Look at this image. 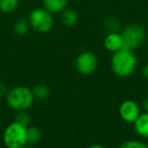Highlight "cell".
<instances>
[{
	"label": "cell",
	"instance_id": "cell-1",
	"mask_svg": "<svg viewBox=\"0 0 148 148\" xmlns=\"http://www.w3.org/2000/svg\"><path fill=\"white\" fill-rule=\"evenodd\" d=\"M138 64L137 57L132 50L122 49L113 53L111 59V68L113 72L120 77H128L134 73Z\"/></svg>",
	"mask_w": 148,
	"mask_h": 148
},
{
	"label": "cell",
	"instance_id": "cell-7",
	"mask_svg": "<svg viewBox=\"0 0 148 148\" xmlns=\"http://www.w3.org/2000/svg\"><path fill=\"white\" fill-rule=\"evenodd\" d=\"M119 114L120 117L122 118L123 121L126 123H133L137 120L139 115L141 114L140 108L138 103L131 99L123 101L119 108Z\"/></svg>",
	"mask_w": 148,
	"mask_h": 148
},
{
	"label": "cell",
	"instance_id": "cell-9",
	"mask_svg": "<svg viewBox=\"0 0 148 148\" xmlns=\"http://www.w3.org/2000/svg\"><path fill=\"white\" fill-rule=\"evenodd\" d=\"M136 134L142 138H148V113H141L134 122Z\"/></svg>",
	"mask_w": 148,
	"mask_h": 148
},
{
	"label": "cell",
	"instance_id": "cell-15",
	"mask_svg": "<svg viewBox=\"0 0 148 148\" xmlns=\"http://www.w3.org/2000/svg\"><path fill=\"white\" fill-rule=\"evenodd\" d=\"M19 0H0V11L3 13H11L17 8Z\"/></svg>",
	"mask_w": 148,
	"mask_h": 148
},
{
	"label": "cell",
	"instance_id": "cell-19",
	"mask_svg": "<svg viewBox=\"0 0 148 148\" xmlns=\"http://www.w3.org/2000/svg\"><path fill=\"white\" fill-rule=\"evenodd\" d=\"M142 75L145 79L148 80V64H146L143 68H142Z\"/></svg>",
	"mask_w": 148,
	"mask_h": 148
},
{
	"label": "cell",
	"instance_id": "cell-20",
	"mask_svg": "<svg viewBox=\"0 0 148 148\" xmlns=\"http://www.w3.org/2000/svg\"><path fill=\"white\" fill-rule=\"evenodd\" d=\"M142 108H143L145 113H148V97H146V99H144L143 103H142Z\"/></svg>",
	"mask_w": 148,
	"mask_h": 148
},
{
	"label": "cell",
	"instance_id": "cell-14",
	"mask_svg": "<svg viewBox=\"0 0 148 148\" xmlns=\"http://www.w3.org/2000/svg\"><path fill=\"white\" fill-rule=\"evenodd\" d=\"M32 90H33V95L35 97V99H41V101L47 99L50 97V95H51L50 87L46 84H42V83L37 84Z\"/></svg>",
	"mask_w": 148,
	"mask_h": 148
},
{
	"label": "cell",
	"instance_id": "cell-6",
	"mask_svg": "<svg viewBox=\"0 0 148 148\" xmlns=\"http://www.w3.org/2000/svg\"><path fill=\"white\" fill-rule=\"evenodd\" d=\"M99 60L95 53L91 51H83L77 56L75 67L81 75H90L97 70Z\"/></svg>",
	"mask_w": 148,
	"mask_h": 148
},
{
	"label": "cell",
	"instance_id": "cell-21",
	"mask_svg": "<svg viewBox=\"0 0 148 148\" xmlns=\"http://www.w3.org/2000/svg\"><path fill=\"white\" fill-rule=\"evenodd\" d=\"M87 148H106V147L103 145H99V144H93V145L88 146Z\"/></svg>",
	"mask_w": 148,
	"mask_h": 148
},
{
	"label": "cell",
	"instance_id": "cell-4",
	"mask_svg": "<svg viewBox=\"0 0 148 148\" xmlns=\"http://www.w3.org/2000/svg\"><path fill=\"white\" fill-rule=\"evenodd\" d=\"M29 23L32 29L41 34H46L52 29L54 19L52 13L45 8H35L29 15Z\"/></svg>",
	"mask_w": 148,
	"mask_h": 148
},
{
	"label": "cell",
	"instance_id": "cell-2",
	"mask_svg": "<svg viewBox=\"0 0 148 148\" xmlns=\"http://www.w3.org/2000/svg\"><path fill=\"white\" fill-rule=\"evenodd\" d=\"M5 99L7 106L15 112L27 111L35 101L33 90L27 86L13 87L8 91Z\"/></svg>",
	"mask_w": 148,
	"mask_h": 148
},
{
	"label": "cell",
	"instance_id": "cell-12",
	"mask_svg": "<svg viewBox=\"0 0 148 148\" xmlns=\"http://www.w3.org/2000/svg\"><path fill=\"white\" fill-rule=\"evenodd\" d=\"M42 132L36 126H27V144L35 145L41 140Z\"/></svg>",
	"mask_w": 148,
	"mask_h": 148
},
{
	"label": "cell",
	"instance_id": "cell-8",
	"mask_svg": "<svg viewBox=\"0 0 148 148\" xmlns=\"http://www.w3.org/2000/svg\"><path fill=\"white\" fill-rule=\"evenodd\" d=\"M103 46L108 51L112 52V53H116V52L124 49V41L122 34L116 33V32L109 33L103 40Z\"/></svg>",
	"mask_w": 148,
	"mask_h": 148
},
{
	"label": "cell",
	"instance_id": "cell-11",
	"mask_svg": "<svg viewBox=\"0 0 148 148\" xmlns=\"http://www.w3.org/2000/svg\"><path fill=\"white\" fill-rule=\"evenodd\" d=\"M61 21L65 27H74L78 21V13L75 9L67 7L61 12Z\"/></svg>",
	"mask_w": 148,
	"mask_h": 148
},
{
	"label": "cell",
	"instance_id": "cell-22",
	"mask_svg": "<svg viewBox=\"0 0 148 148\" xmlns=\"http://www.w3.org/2000/svg\"><path fill=\"white\" fill-rule=\"evenodd\" d=\"M21 148H32L31 146H27V145H25V146H23Z\"/></svg>",
	"mask_w": 148,
	"mask_h": 148
},
{
	"label": "cell",
	"instance_id": "cell-5",
	"mask_svg": "<svg viewBox=\"0 0 148 148\" xmlns=\"http://www.w3.org/2000/svg\"><path fill=\"white\" fill-rule=\"evenodd\" d=\"M124 41V48L134 50L142 46L145 41V29L142 25L134 23L126 27L122 33Z\"/></svg>",
	"mask_w": 148,
	"mask_h": 148
},
{
	"label": "cell",
	"instance_id": "cell-16",
	"mask_svg": "<svg viewBox=\"0 0 148 148\" xmlns=\"http://www.w3.org/2000/svg\"><path fill=\"white\" fill-rule=\"evenodd\" d=\"M16 113L17 114H16V116H15L14 122L25 126V127L29 126V123H31V117H29V113H27V111L16 112Z\"/></svg>",
	"mask_w": 148,
	"mask_h": 148
},
{
	"label": "cell",
	"instance_id": "cell-17",
	"mask_svg": "<svg viewBox=\"0 0 148 148\" xmlns=\"http://www.w3.org/2000/svg\"><path fill=\"white\" fill-rule=\"evenodd\" d=\"M120 148H148V145L137 140H129V141L124 142L120 146Z\"/></svg>",
	"mask_w": 148,
	"mask_h": 148
},
{
	"label": "cell",
	"instance_id": "cell-18",
	"mask_svg": "<svg viewBox=\"0 0 148 148\" xmlns=\"http://www.w3.org/2000/svg\"><path fill=\"white\" fill-rule=\"evenodd\" d=\"M8 91L9 90L7 89L6 85L0 82V99H2V97H6Z\"/></svg>",
	"mask_w": 148,
	"mask_h": 148
},
{
	"label": "cell",
	"instance_id": "cell-10",
	"mask_svg": "<svg viewBox=\"0 0 148 148\" xmlns=\"http://www.w3.org/2000/svg\"><path fill=\"white\" fill-rule=\"evenodd\" d=\"M44 8L50 13H60L67 8L68 0H43Z\"/></svg>",
	"mask_w": 148,
	"mask_h": 148
},
{
	"label": "cell",
	"instance_id": "cell-13",
	"mask_svg": "<svg viewBox=\"0 0 148 148\" xmlns=\"http://www.w3.org/2000/svg\"><path fill=\"white\" fill-rule=\"evenodd\" d=\"M31 25H29V19L27 18H19L15 21L14 25H13V32L16 36L18 37H23L29 33Z\"/></svg>",
	"mask_w": 148,
	"mask_h": 148
},
{
	"label": "cell",
	"instance_id": "cell-3",
	"mask_svg": "<svg viewBox=\"0 0 148 148\" xmlns=\"http://www.w3.org/2000/svg\"><path fill=\"white\" fill-rule=\"evenodd\" d=\"M3 142L7 148H21L27 144V127L13 121L3 132Z\"/></svg>",
	"mask_w": 148,
	"mask_h": 148
}]
</instances>
